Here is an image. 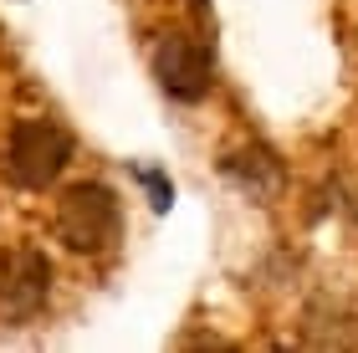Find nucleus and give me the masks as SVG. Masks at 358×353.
<instances>
[{
	"mask_svg": "<svg viewBox=\"0 0 358 353\" xmlns=\"http://www.w3.org/2000/svg\"><path fill=\"white\" fill-rule=\"evenodd\" d=\"M46 297H52V261H46L41 251H10L6 261H0V323L6 328H26L36 323Z\"/></svg>",
	"mask_w": 358,
	"mask_h": 353,
	"instance_id": "3",
	"label": "nucleus"
},
{
	"mask_svg": "<svg viewBox=\"0 0 358 353\" xmlns=\"http://www.w3.org/2000/svg\"><path fill=\"white\" fill-rule=\"evenodd\" d=\"M123 236V205L108 185L83 180L72 189H62L57 200V240L67 251H83V256H108Z\"/></svg>",
	"mask_w": 358,
	"mask_h": 353,
	"instance_id": "1",
	"label": "nucleus"
},
{
	"mask_svg": "<svg viewBox=\"0 0 358 353\" xmlns=\"http://www.w3.org/2000/svg\"><path fill=\"white\" fill-rule=\"evenodd\" d=\"M67 159H72V138H67L62 123H52V118H15L0 164H6L10 185L46 189L62 169H67Z\"/></svg>",
	"mask_w": 358,
	"mask_h": 353,
	"instance_id": "2",
	"label": "nucleus"
},
{
	"mask_svg": "<svg viewBox=\"0 0 358 353\" xmlns=\"http://www.w3.org/2000/svg\"><path fill=\"white\" fill-rule=\"evenodd\" d=\"M154 77L159 87L169 92L174 103H200L210 98V87H215V62H210V46L200 36H185V31H174L154 46Z\"/></svg>",
	"mask_w": 358,
	"mask_h": 353,
	"instance_id": "4",
	"label": "nucleus"
},
{
	"mask_svg": "<svg viewBox=\"0 0 358 353\" xmlns=\"http://www.w3.org/2000/svg\"><path fill=\"white\" fill-rule=\"evenodd\" d=\"M138 185L149 189V205L154 210H169V200H174V189H169V180L159 169H138Z\"/></svg>",
	"mask_w": 358,
	"mask_h": 353,
	"instance_id": "5",
	"label": "nucleus"
}]
</instances>
